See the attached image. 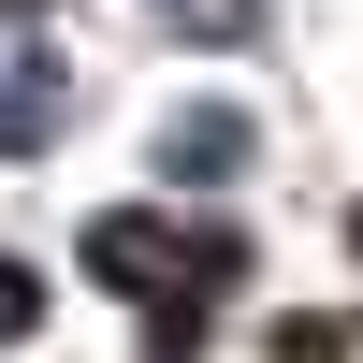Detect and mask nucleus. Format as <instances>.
<instances>
[{
	"instance_id": "f257e3e1",
	"label": "nucleus",
	"mask_w": 363,
	"mask_h": 363,
	"mask_svg": "<svg viewBox=\"0 0 363 363\" xmlns=\"http://www.w3.org/2000/svg\"><path fill=\"white\" fill-rule=\"evenodd\" d=\"M233 160H247V131H233V116H174V131H160V174H203V189H218Z\"/></svg>"
},
{
	"instance_id": "f03ea898",
	"label": "nucleus",
	"mask_w": 363,
	"mask_h": 363,
	"mask_svg": "<svg viewBox=\"0 0 363 363\" xmlns=\"http://www.w3.org/2000/svg\"><path fill=\"white\" fill-rule=\"evenodd\" d=\"M44 116H58V73H0V160H29Z\"/></svg>"
}]
</instances>
